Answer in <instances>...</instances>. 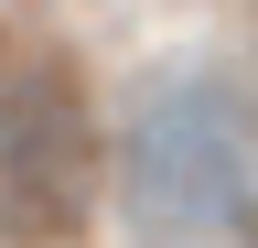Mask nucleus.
Here are the masks:
<instances>
[{
	"label": "nucleus",
	"mask_w": 258,
	"mask_h": 248,
	"mask_svg": "<svg viewBox=\"0 0 258 248\" xmlns=\"http://www.w3.org/2000/svg\"><path fill=\"white\" fill-rule=\"evenodd\" d=\"M118 216L151 248H226L258 227V108L226 76H161L118 130Z\"/></svg>",
	"instance_id": "f257e3e1"
},
{
	"label": "nucleus",
	"mask_w": 258,
	"mask_h": 248,
	"mask_svg": "<svg viewBox=\"0 0 258 248\" xmlns=\"http://www.w3.org/2000/svg\"><path fill=\"white\" fill-rule=\"evenodd\" d=\"M97 216V108L64 65H0V237L64 248Z\"/></svg>",
	"instance_id": "f03ea898"
}]
</instances>
